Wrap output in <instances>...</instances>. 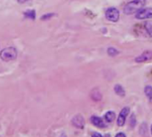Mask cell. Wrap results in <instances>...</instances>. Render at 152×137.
<instances>
[{"instance_id": "cell-1", "label": "cell", "mask_w": 152, "mask_h": 137, "mask_svg": "<svg viewBox=\"0 0 152 137\" xmlns=\"http://www.w3.org/2000/svg\"><path fill=\"white\" fill-rule=\"evenodd\" d=\"M145 3L146 0H133L126 4L124 7V12L127 15L133 14L142 8L145 5Z\"/></svg>"}, {"instance_id": "cell-2", "label": "cell", "mask_w": 152, "mask_h": 137, "mask_svg": "<svg viewBox=\"0 0 152 137\" xmlns=\"http://www.w3.org/2000/svg\"><path fill=\"white\" fill-rule=\"evenodd\" d=\"M0 58L4 62H10L17 58V50L14 47H6L0 52Z\"/></svg>"}, {"instance_id": "cell-3", "label": "cell", "mask_w": 152, "mask_h": 137, "mask_svg": "<svg viewBox=\"0 0 152 137\" xmlns=\"http://www.w3.org/2000/svg\"><path fill=\"white\" fill-rule=\"evenodd\" d=\"M105 16L108 21H112V22H117L119 20L120 13H119V11L116 7H110L107 9L105 12Z\"/></svg>"}, {"instance_id": "cell-4", "label": "cell", "mask_w": 152, "mask_h": 137, "mask_svg": "<svg viewBox=\"0 0 152 137\" xmlns=\"http://www.w3.org/2000/svg\"><path fill=\"white\" fill-rule=\"evenodd\" d=\"M135 18L138 20H146L152 18V8L146 7V8H141L139 11L136 12Z\"/></svg>"}, {"instance_id": "cell-5", "label": "cell", "mask_w": 152, "mask_h": 137, "mask_svg": "<svg viewBox=\"0 0 152 137\" xmlns=\"http://www.w3.org/2000/svg\"><path fill=\"white\" fill-rule=\"evenodd\" d=\"M130 113V108L129 107H125L124 109L121 110L119 112V115L117 119V124L118 127H123L126 123V120L127 119V116Z\"/></svg>"}, {"instance_id": "cell-6", "label": "cell", "mask_w": 152, "mask_h": 137, "mask_svg": "<svg viewBox=\"0 0 152 137\" xmlns=\"http://www.w3.org/2000/svg\"><path fill=\"white\" fill-rule=\"evenodd\" d=\"M71 122H72V125L75 127H77V128L83 129L84 127H85V119H84V118H83L82 115H76L72 119Z\"/></svg>"}, {"instance_id": "cell-7", "label": "cell", "mask_w": 152, "mask_h": 137, "mask_svg": "<svg viewBox=\"0 0 152 137\" xmlns=\"http://www.w3.org/2000/svg\"><path fill=\"white\" fill-rule=\"evenodd\" d=\"M152 59V51H145L143 52L141 55H139L138 57L135 58V62H148Z\"/></svg>"}, {"instance_id": "cell-8", "label": "cell", "mask_w": 152, "mask_h": 137, "mask_svg": "<svg viewBox=\"0 0 152 137\" xmlns=\"http://www.w3.org/2000/svg\"><path fill=\"white\" fill-rule=\"evenodd\" d=\"M90 120H91V123H92L94 126H95V127H99V128H105V127H107L106 124L104 123L103 119H102V118H100V117L92 116L91 119H90Z\"/></svg>"}, {"instance_id": "cell-9", "label": "cell", "mask_w": 152, "mask_h": 137, "mask_svg": "<svg viewBox=\"0 0 152 137\" xmlns=\"http://www.w3.org/2000/svg\"><path fill=\"white\" fill-rule=\"evenodd\" d=\"M116 119V114L114 111H107L104 115V119L106 120V122L108 123H111L114 121V119Z\"/></svg>"}, {"instance_id": "cell-10", "label": "cell", "mask_w": 152, "mask_h": 137, "mask_svg": "<svg viewBox=\"0 0 152 137\" xmlns=\"http://www.w3.org/2000/svg\"><path fill=\"white\" fill-rule=\"evenodd\" d=\"M102 95L101 92H100L98 89H94V90L92 91V93H91V98H92L94 101L98 102V101H100V100L102 99Z\"/></svg>"}, {"instance_id": "cell-11", "label": "cell", "mask_w": 152, "mask_h": 137, "mask_svg": "<svg viewBox=\"0 0 152 137\" xmlns=\"http://www.w3.org/2000/svg\"><path fill=\"white\" fill-rule=\"evenodd\" d=\"M114 91H115V93L118 95H119V96H125L126 95V91H125V89H124V87L121 86V85H116L115 86H114Z\"/></svg>"}, {"instance_id": "cell-12", "label": "cell", "mask_w": 152, "mask_h": 137, "mask_svg": "<svg viewBox=\"0 0 152 137\" xmlns=\"http://www.w3.org/2000/svg\"><path fill=\"white\" fill-rule=\"evenodd\" d=\"M144 28H145L147 33L149 34V36L152 37V21H146L144 23Z\"/></svg>"}, {"instance_id": "cell-13", "label": "cell", "mask_w": 152, "mask_h": 137, "mask_svg": "<svg viewBox=\"0 0 152 137\" xmlns=\"http://www.w3.org/2000/svg\"><path fill=\"white\" fill-rule=\"evenodd\" d=\"M144 93L146 96L149 98L150 101H152V86H147L144 88Z\"/></svg>"}, {"instance_id": "cell-14", "label": "cell", "mask_w": 152, "mask_h": 137, "mask_svg": "<svg viewBox=\"0 0 152 137\" xmlns=\"http://www.w3.org/2000/svg\"><path fill=\"white\" fill-rule=\"evenodd\" d=\"M24 15L27 17V18H28V19H31V20H34L35 18H36V12H35V10H28V11H27V12H24Z\"/></svg>"}, {"instance_id": "cell-15", "label": "cell", "mask_w": 152, "mask_h": 137, "mask_svg": "<svg viewBox=\"0 0 152 137\" xmlns=\"http://www.w3.org/2000/svg\"><path fill=\"white\" fill-rule=\"evenodd\" d=\"M119 53V52L116 49V48H113V47H110L108 49V54L110 56H116Z\"/></svg>"}, {"instance_id": "cell-16", "label": "cell", "mask_w": 152, "mask_h": 137, "mask_svg": "<svg viewBox=\"0 0 152 137\" xmlns=\"http://www.w3.org/2000/svg\"><path fill=\"white\" fill-rule=\"evenodd\" d=\"M54 15H55L54 13H47V14L43 15V16L41 17V20H43V21H45V20H48V19L52 18V17H53V16H54Z\"/></svg>"}, {"instance_id": "cell-17", "label": "cell", "mask_w": 152, "mask_h": 137, "mask_svg": "<svg viewBox=\"0 0 152 137\" xmlns=\"http://www.w3.org/2000/svg\"><path fill=\"white\" fill-rule=\"evenodd\" d=\"M126 134H124V133H118V134H117L116 135V137H126Z\"/></svg>"}, {"instance_id": "cell-18", "label": "cell", "mask_w": 152, "mask_h": 137, "mask_svg": "<svg viewBox=\"0 0 152 137\" xmlns=\"http://www.w3.org/2000/svg\"><path fill=\"white\" fill-rule=\"evenodd\" d=\"M92 136H93L102 137V135H101V134H98V133H93V134H92Z\"/></svg>"}, {"instance_id": "cell-19", "label": "cell", "mask_w": 152, "mask_h": 137, "mask_svg": "<svg viewBox=\"0 0 152 137\" xmlns=\"http://www.w3.org/2000/svg\"><path fill=\"white\" fill-rule=\"evenodd\" d=\"M29 0H18V2L19 3H20V4H23V3H26V2H28Z\"/></svg>"}, {"instance_id": "cell-20", "label": "cell", "mask_w": 152, "mask_h": 137, "mask_svg": "<svg viewBox=\"0 0 152 137\" xmlns=\"http://www.w3.org/2000/svg\"><path fill=\"white\" fill-rule=\"evenodd\" d=\"M151 135H152V125H151Z\"/></svg>"}]
</instances>
